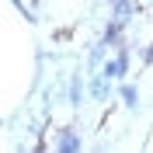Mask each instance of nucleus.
Instances as JSON below:
<instances>
[{
  "instance_id": "nucleus-1",
  "label": "nucleus",
  "mask_w": 153,
  "mask_h": 153,
  "mask_svg": "<svg viewBox=\"0 0 153 153\" xmlns=\"http://www.w3.org/2000/svg\"><path fill=\"white\" fill-rule=\"evenodd\" d=\"M80 146H84V139H80V132H73V129H63V132L56 136V153H80Z\"/></svg>"
},
{
  "instance_id": "nucleus-2",
  "label": "nucleus",
  "mask_w": 153,
  "mask_h": 153,
  "mask_svg": "<svg viewBox=\"0 0 153 153\" xmlns=\"http://www.w3.org/2000/svg\"><path fill=\"white\" fill-rule=\"evenodd\" d=\"M101 42H105L108 49H118V45H122V21H118V18L108 21V28H105V35H101Z\"/></svg>"
},
{
  "instance_id": "nucleus-3",
  "label": "nucleus",
  "mask_w": 153,
  "mask_h": 153,
  "mask_svg": "<svg viewBox=\"0 0 153 153\" xmlns=\"http://www.w3.org/2000/svg\"><path fill=\"white\" fill-rule=\"evenodd\" d=\"M111 18H118L125 25V21L132 18V0H111Z\"/></svg>"
},
{
  "instance_id": "nucleus-4",
  "label": "nucleus",
  "mask_w": 153,
  "mask_h": 153,
  "mask_svg": "<svg viewBox=\"0 0 153 153\" xmlns=\"http://www.w3.org/2000/svg\"><path fill=\"white\" fill-rule=\"evenodd\" d=\"M70 105L73 108L84 105V80H80V73H73V80H70Z\"/></svg>"
},
{
  "instance_id": "nucleus-5",
  "label": "nucleus",
  "mask_w": 153,
  "mask_h": 153,
  "mask_svg": "<svg viewBox=\"0 0 153 153\" xmlns=\"http://www.w3.org/2000/svg\"><path fill=\"white\" fill-rule=\"evenodd\" d=\"M118 94H122L125 108H139V91H136V84H122V87H118Z\"/></svg>"
},
{
  "instance_id": "nucleus-6",
  "label": "nucleus",
  "mask_w": 153,
  "mask_h": 153,
  "mask_svg": "<svg viewBox=\"0 0 153 153\" xmlns=\"http://www.w3.org/2000/svg\"><path fill=\"white\" fill-rule=\"evenodd\" d=\"M108 87H111V80H108L105 73H97V76H94V84H91V94H94V97H105V94H108Z\"/></svg>"
},
{
  "instance_id": "nucleus-7",
  "label": "nucleus",
  "mask_w": 153,
  "mask_h": 153,
  "mask_svg": "<svg viewBox=\"0 0 153 153\" xmlns=\"http://www.w3.org/2000/svg\"><path fill=\"white\" fill-rule=\"evenodd\" d=\"M105 52H108V45H105V42H97V45L91 49V63H101V59H105Z\"/></svg>"
},
{
  "instance_id": "nucleus-8",
  "label": "nucleus",
  "mask_w": 153,
  "mask_h": 153,
  "mask_svg": "<svg viewBox=\"0 0 153 153\" xmlns=\"http://www.w3.org/2000/svg\"><path fill=\"white\" fill-rule=\"evenodd\" d=\"M143 59H146V63H153V45H150V49L143 52Z\"/></svg>"
}]
</instances>
